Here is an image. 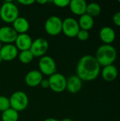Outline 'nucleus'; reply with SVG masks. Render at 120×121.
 Instances as JSON below:
<instances>
[{
    "label": "nucleus",
    "instance_id": "f257e3e1",
    "mask_svg": "<svg viewBox=\"0 0 120 121\" xmlns=\"http://www.w3.org/2000/svg\"><path fill=\"white\" fill-rule=\"evenodd\" d=\"M100 72V65L95 56L86 55L83 56L76 66L77 76L83 81L91 82L95 80Z\"/></svg>",
    "mask_w": 120,
    "mask_h": 121
},
{
    "label": "nucleus",
    "instance_id": "f03ea898",
    "mask_svg": "<svg viewBox=\"0 0 120 121\" xmlns=\"http://www.w3.org/2000/svg\"><path fill=\"white\" fill-rule=\"evenodd\" d=\"M117 57V52L115 47L111 45L104 44L100 46L97 51L95 57L100 66H108L113 65Z\"/></svg>",
    "mask_w": 120,
    "mask_h": 121
},
{
    "label": "nucleus",
    "instance_id": "7ed1b4c3",
    "mask_svg": "<svg viewBox=\"0 0 120 121\" xmlns=\"http://www.w3.org/2000/svg\"><path fill=\"white\" fill-rule=\"evenodd\" d=\"M18 15L17 6L10 1L4 2L0 7V18L6 23H13L18 17Z\"/></svg>",
    "mask_w": 120,
    "mask_h": 121
},
{
    "label": "nucleus",
    "instance_id": "20e7f679",
    "mask_svg": "<svg viewBox=\"0 0 120 121\" xmlns=\"http://www.w3.org/2000/svg\"><path fill=\"white\" fill-rule=\"evenodd\" d=\"M11 108L19 112L25 110L29 103L27 94L21 91H18L12 94L9 98Z\"/></svg>",
    "mask_w": 120,
    "mask_h": 121
},
{
    "label": "nucleus",
    "instance_id": "39448f33",
    "mask_svg": "<svg viewBox=\"0 0 120 121\" xmlns=\"http://www.w3.org/2000/svg\"><path fill=\"white\" fill-rule=\"evenodd\" d=\"M39 71L42 74L51 76L57 72V65L53 58L45 55L40 58L38 62Z\"/></svg>",
    "mask_w": 120,
    "mask_h": 121
},
{
    "label": "nucleus",
    "instance_id": "423d86ee",
    "mask_svg": "<svg viewBox=\"0 0 120 121\" xmlns=\"http://www.w3.org/2000/svg\"><path fill=\"white\" fill-rule=\"evenodd\" d=\"M45 31L52 36L59 35L62 31V20L57 16L49 17L45 23Z\"/></svg>",
    "mask_w": 120,
    "mask_h": 121
},
{
    "label": "nucleus",
    "instance_id": "0eeeda50",
    "mask_svg": "<svg viewBox=\"0 0 120 121\" xmlns=\"http://www.w3.org/2000/svg\"><path fill=\"white\" fill-rule=\"evenodd\" d=\"M50 82V88L56 93H61L66 89V78L62 74L56 72L50 76L48 79Z\"/></svg>",
    "mask_w": 120,
    "mask_h": 121
},
{
    "label": "nucleus",
    "instance_id": "6e6552de",
    "mask_svg": "<svg viewBox=\"0 0 120 121\" xmlns=\"http://www.w3.org/2000/svg\"><path fill=\"white\" fill-rule=\"evenodd\" d=\"M80 27L78 21L73 18H66L62 21V32L69 38L76 37Z\"/></svg>",
    "mask_w": 120,
    "mask_h": 121
},
{
    "label": "nucleus",
    "instance_id": "1a4fd4ad",
    "mask_svg": "<svg viewBox=\"0 0 120 121\" xmlns=\"http://www.w3.org/2000/svg\"><path fill=\"white\" fill-rule=\"evenodd\" d=\"M49 48L48 42L42 38H38L33 41L30 48L34 57H40L45 56Z\"/></svg>",
    "mask_w": 120,
    "mask_h": 121
},
{
    "label": "nucleus",
    "instance_id": "9d476101",
    "mask_svg": "<svg viewBox=\"0 0 120 121\" xmlns=\"http://www.w3.org/2000/svg\"><path fill=\"white\" fill-rule=\"evenodd\" d=\"M18 33L10 26H2L0 28V41L6 44H12L15 43Z\"/></svg>",
    "mask_w": 120,
    "mask_h": 121
},
{
    "label": "nucleus",
    "instance_id": "9b49d317",
    "mask_svg": "<svg viewBox=\"0 0 120 121\" xmlns=\"http://www.w3.org/2000/svg\"><path fill=\"white\" fill-rule=\"evenodd\" d=\"M0 56L3 61H11L18 56V49L13 44H6L0 50Z\"/></svg>",
    "mask_w": 120,
    "mask_h": 121
},
{
    "label": "nucleus",
    "instance_id": "f8f14e48",
    "mask_svg": "<svg viewBox=\"0 0 120 121\" xmlns=\"http://www.w3.org/2000/svg\"><path fill=\"white\" fill-rule=\"evenodd\" d=\"M42 79V74L39 70H31L27 73L25 77V84L30 87L39 86Z\"/></svg>",
    "mask_w": 120,
    "mask_h": 121
},
{
    "label": "nucleus",
    "instance_id": "ddd939ff",
    "mask_svg": "<svg viewBox=\"0 0 120 121\" xmlns=\"http://www.w3.org/2000/svg\"><path fill=\"white\" fill-rule=\"evenodd\" d=\"M33 40L31 37L27 33L18 34L16 40L15 41V46L17 48L18 50L23 51L30 50Z\"/></svg>",
    "mask_w": 120,
    "mask_h": 121
},
{
    "label": "nucleus",
    "instance_id": "4468645a",
    "mask_svg": "<svg viewBox=\"0 0 120 121\" xmlns=\"http://www.w3.org/2000/svg\"><path fill=\"white\" fill-rule=\"evenodd\" d=\"M100 38L106 45H111L115 40V31L110 26L103 27L100 30Z\"/></svg>",
    "mask_w": 120,
    "mask_h": 121
},
{
    "label": "nucleus",
    "instance_id": "2eb2a0df",
    "mask_svg": "<svg viewBox=\"0 0 120 121\" xmlns=\"http://www.w3.org/2000/svg\"><path fill=\"white\" fill-rule=\"evenodd\" d=\"M82 88V80L77 76L74 75L66 79V89L71 94H76L81 91Z\"/></svg>",
    "mask_w": 120,
    "mask_h": 121
},
{
    "label": "nucleus",
    "instance_id": "dca6fc26",
    "mask_svg": "<svg viewBox=\"0 0 120 121\" xmlns=\"http://www.w3.org/2000/svg\"><path fill=\"white\" fill-rule=\"evenodd\" d=\"M87 4L85 0H71L69 6L74 14L81 16L86 13Z\"/></svg>",
    "mask_w": 120,
    "mask_h": 121
},
{
    "label": "nucleus",
    "instance_id": "f3484780",
    "mask_svg": "<svg viewBox=\"0 0 120 121\" xmlns=\"http://www.w3.org/2000/svg\"><path fill=\"white\" fill-rule=\"evenodd\" d=\"M103 79L108 82H111L115 81L118 76V70L117 68L113 65H110L108 66L103 67V69L101 72Z\"/></svg>",
    "mask_w": 120,
    "mask_h": 121
},
{
    "label": "nucleus",
    "instance_id": "a211bd4d",
    "mask_svg": "<svg viewBox=\"0 0 120 121\" xmlns=\"http://www.w3.org/2000/svg\"><path fill=\"white\" fill-rule=\"evenodd\" d=\"M13 28L18 34L26 33L29 30L30 24L28 21L24 17H18L13 23Z\"/></svg>",
    "mask_w": 120,
    "mask_h": 121
},
{
    "label": "nucleus",
    "instance_id": "6ab92c4d",
    "mask_svg": "<svg viewBox=\"0 0 120 121\" xmlns=\"http://www.w3.org/2000/svg\"><path fill=\"white\" fill-rule=\"evenodd\" d=\"M78 23H79L80 29L86 30L88 31L93 27L94 19L91 16L88 15L87 13H85L80 16Z\"/></svg>",
    "mask_w": 120,
    "mask_h": 121
},
{
    "label": "nucleus",
    "instance_id": "aec40b11",
    "mask_svg": "<svg viewBox=\"0 0 120 121\" xmlns=\"http://www.w3.org/2000/svg\"><path fill=\"white\" fill-rule=\"evenodd\" d=\"M18 112L11 108L2 112L1 114L2 121H18Z\"/></svg>",
    "mask_w": 120,
    "mask_h": 121
},
{
    "label": "nucleus",
    "instance_id": "412c9836",
    "mask_svg": "<svg viewBox=\"0 0 120 121\" xmlns=\"http://www.w3.org/2000/svg\"><path fill=\"white\" fill-rule=\"evenodd\" d=\"M100 13H101V7L100 4H98V3L92 2V3L87 4L86 13H87L88 15L94 18L100 15Z\"/></svg>",
    "mask_w": 120,
    "mask_h": 121
},
{
    "label": "nucleus",
    "instance_id": "4be33fe9",
    "mask_svg": "<svg viewBox=\"0 0 120 121\" xmlns=\"http://www.w3.org/2000/svg\"><path fill=\"white\" fill-rule=\"evenodd\" d=\"M33 58H34V56L30 50L21 51V52L18 54V59L20 62L23 64L30 63L33 61Z\"/></svg>",
    "mask_w": 120,
    "mask_h": 121
},
{
    "label": "nucleus",
    "instance_id": "5701e85b",
    "mask_svg": "<svg viewBox=\"0 0 120 121\" xmlns=\"http://www.w3.org/2000/svg\"><path fill=\"white\" fill-rule=\"evenodd\" d=\"M10 108L11 106L9 99L4 96H0V111L4 112Z\"/></svg>",
    "mask_w": 120,
    "mask_h": 121
},
{
    "label": "nucleus",
    "instance_id": "b1692460",
    "mask_svg": "<svg viewBox=\"0 0 120 121\" xmlns=\"http://www.w3.org/2000/svg\"><path fill=\"white\" fill-rule=\"evenodd\" d=\"M76 37L79 38V40H80L81 41H86L89 38V32L88 30H86L80 29Z\"/></svg>",
    "mask_w": 120,
    "mask_h": 121
},
{
    "label": "nucleus",
    "instance_id": "393cba45",
    "mask_svg": "<svg viewBox=\"0 0 120 121\" xmlns=\"http://www.w3.org/2000/svg\"><path fill=\"white\" fill-rule=\"evenodd\" d=\"M53 3L59 8H64L69 5L70 1L69 0H54L53 1Z\"/></svg>",
    "mask_w": 120,
    "mask_h": 121
},
{
    "label": "nucleus",
    "instance_id": "a878e982",
    "mask_svg": "<svg viewBox=\"0 0 120 121\" xmlns=\"http://www.w3.org/2000/svg\"><path fill=\"white\" fill-rule=\"evenodd\" d=\"M112 20H113L114 23L116 26L120 27V11H118L116 13H115V15L113 16Z\"/></svg>",
    "mask_w": 120,
    "mask_h": 121
},
{
    "label": "nucleus",
    "instance_id": "bb28decb",
    "mask_svg": "<svg viewBox=\"0 0 120 121\" xmlns=\"http://www.w3.org/2000/svg\"><path fill=\"white\" fill-rule=\"evenodd\" d=\"M18 2L23 5L29 6V5H31L33 3H35V1L34 0H18Z\"/></svg>",
    "mask_w": 120,
    "mask_h": 121
},
{
    "label": "nucleus",
    "instance_id": "cd10ccee",
    "mask_svg": "<svg viewBox=\"0 0 120 121\" xmlns=\"http://www.w3.org/2000/svg\"><path fill=\"white\" fill-rule=\"evenodd\" d=\"M42 88L44 89H47V88H50V82H49V80L48 79H42V82H40V84Z\"/></svg>",
    "mask_w": 120,
    "mask_h": 121
},
{
    "label": "nucleus",
    "instance_id": "c85d7f7f",
    "mask_svg": "<svg viewBox=\"0 0 120 121\" xmlns=\"http://www.w3.org/2000/svg\"><path fill=\"white\" fill-rule=\"evenodd\" d=\"M44 121H57V119H55V118H49L45 119Z\"/></svg>",
    "mask_w": 120,
    "mask_h": 121
},
{
    "label": "nucleus",
    "instance_id": "c756f323",
    "mask_svg": "<svg viewBox=\"0 0 120 121\" xmlns=\"http://www.w3.org/2000/svg\"><path fill=\"white\" fill-rule=\"evenodd\" d=\"M37 3H39V4H46V3L47 2V0H44V1H40V0H37Z\"/></svg>",
    "mask_w": 120,
    "mask_h": 121
},
{
    "label": "nucleus",
    "instance_id": "7c9ffc66",
    "mask_svg": "<svg viewBox=\"0 0 120 121\" xmlns=\"http://www.w3.org/2000/svg\"><path fill=\"white\" fill-rule=\"evenodd\" d=\"M61 121H73L71 119H70V118H64L63 120H62Z\"/></svg>",
    "mask_w": 120,
    "mask_h": 121
},
{
    "label": "nucleus",
    "instance_id": "2f4dec72",
    "mask_svg": "<svg viewBox=\"0 0 120 121\" xmlns=\"http://www.w3.org/2000/svg\"><path fill=\"white\" fill-rule=\"evenodd\" d=\"M2 46H3V45H2V43L0 41V50H1V48H2Z\"/></svg>",
    "mask_w": 120,
    "mask_h": 121
},
{
    "label": "nucleus",
    "instance_id": "473e14b6",
    "mask_svg": "<svg viewBox=\"0 0 120 121\" xmlns=\"http://www.w3.org/2000/svg\"><path fill=\"white\" fill-rule=\"evenodd\" d=\"M2 61H3V60L1 59V56H0V63H1V62H2Z\"/></svg>",
    "mask_w": 120,
    "mask_h": 121
},
{
    "label": "nucleus",
    "instance_id": "72a5a7b5",
    "mask_svg": "<svg viewBox=\"0 0 120 121\" xmlns=\"http://www.w3.org/2000/svg\"><path fill=\"white\" fill-rule=\"evenodd\" d=\"M119 3H120V1H119Z\"/></svg>",
    "mask_w": 120,
    "mask_h": 121
}]
</instances>
